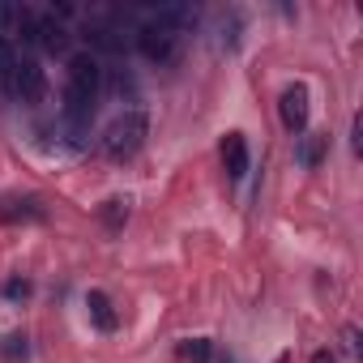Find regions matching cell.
Listing matches in <instances>:
<instances>
[{"instance_id": "cell-3", "label": "cell", "mask_w": 363, "mask_h": 363, "mask_svg": "<svg viewBox=\"0 0 363 363\" xmlns=\"http://www.w3.org/2000/svg\"><path fill=\"white\" fill-rule=\"evenodd\" d=\"M9 94H13L18 103H26V107L43 103V94H48V73H43V65H39L35 56H18V69H13V86H9Z\"/></svg>"}, {"instance_id": "cell-15", "label": "cell", "mask_w": 363, "mask_h": 363, "mask_svg": "<svg viewBox=\"0 0 363 363\" xmlns=\"http://www.w3.org/2000/svg\"><path fill=\"white\" fill-rule=\"evenodd\" d=\"M5 295H9V299H26V295H30V282H26V278H9V282H5Z\"/></svg>"}, {"instance_id": "cell-5", "label": "cell", "mask_w": 363, "mask_h": 363, "mask_svg": "<svg viewBox=\"0 0 363 363\" xmlns=\"http://www.w3.org/2000/svg\"><path fill=\"white\" fill-rule=\"evenodd\" d=\"M308 116H312V103H308V86L295 82L278 94V120L286 133H303L308 128Z\"/></svg>"}, {"instance_id": "cell-9", "label": "cell", "mask_w": 363, "mask_h": 363, "mask_svg": "<svg viewBox=\"0 0 363 363\" xmlns=\"http://www.w3.org/2000/svg\"><path fill=\"white\" fill-rule=\"evenodd\" d=\"M86 312H90V325L103 329V333H111V329L120 325V316H116V308H111V299H107L103 291H90V295H86Z\"/></svg>"}, {"instance_id": "cell-12", "label": "cell", "mask_w": 363, "mask_h": 363, "mask_svg": "<svg viewBox=\"0 0 363 363\" xmlns=\"http://www.w3.org/2000/svg\"><path fill=\"white\" fill-rule=\"evenodd\" d=\"M103 223H107V231L116 235V231H124V223H128V201L124 197H111V201H103Z\"/></svg>"}, {"instance_id": "cell-4", "label": "cell", "mask_w": 363, "mask_h": 363, "mask_svg": "<svg viewBox=\"0 0 363 363\" xmlns=\"http://www.w3.org/2000/svg\"><path fill=\"white\" fill-rule=\"evenodd\" d=\"M137 52H141L150 65H171L175 52H179V35L167 30V26H158V22H150V26L137 30Z\"/></svg>"}, {"instance_id": "cell-2", "label": "cell", "mask_w": 363, "mask_h": 363, "mask_svg": "<svg viewBox=\"0 0 363 363\" xmlns=\"http://www.w3.org/2000/svg\"><path fill=\"white\" fill-rule=\"evenodd\" d=\"M145 137H150V116H145V111H124V116H116V120L107 124V133H103V158L128 162V158L141 154Z\"/></svg>"}, {"instance_id": "cell-1", "label": "cell", "mask_w": 363, "mask_h": 363, "mask_svg": "<svg viewBox=\"0 0 363 363\" xmlns=\"http://www.w3.org/2000/svg\"><path fill=\"white\" fill-rule=\"evenodd\" d=\"M99 90H103V65L94 60V52H77L69 56V86H65V120L73 133L90 128L94 107H99Z\"/></svg>"}, {"instance_id": "cell-10", "label": "cell", "mask_w": 363, "mask_h": 363, "mask_svg": "<svg viewBox=\"0 0 363 363\" xmlns=\"http://www.w3.org/2000/svg\"><path fill=\"white\" fill-rule=\"evenodd\" d=\"M325 154H329V137H320V133H303L299 145H295V158H299L303 167H320Z\"/></svg>"}, {"instance_id": "cell-17", "label": "cell", "mask_w": 363, "mask_h": 363, "mask_svg": "<svg viewBox=\"0 0 363 363\" xmlns=\"http://www.w3.org/2000/svg\"><path fill=\"white\" fill-rule=\"evenodd\" d=\"M350 145H354V154L363 150V120L354 116V128H350Z\"/></svg>"}, {"instance_id": "cell-19", "label": "cell", "mask_w": 363, "mask_h": 363, "mask_svg": "<svg viewBox=\"0 0 363 363\" xmlns=\"http://www.w3.org/2000/svg\"><path fill=\"white\" fill-rule=\"evenodd\" d=\"M278 363H286V354H282V359H278Z\"/></svg>"}, {"instance_id": "cell-13", "label": "cell", "mask_w": 363, "mask_h": 363, "mask_svg": "<svg viewBox=\"0 0 363 363\" xmlns=\"http://www.w3.org/2000/svg\"><path fill=\"white\" fill-rule=\"evenodd\" d=\"M179 359L184 363H210L214 359V342L210 337H189L184 346H179Z\"/></svg>"}, {"instance_id": "cell-8", "label": "cell", "mask_w": 363, "mask_h": 363, "mask_svg": "<svg viewBox=\"0 0 363 363\" xmlns=\"http://www.w3.org/2000/svg\"><path fill=\"white\" fill-rule=\"evenodd\" d=\"M30 43H39L43 52H65V43H69V30L56 22V13H35Z\"/></svg>"}, {"instance_id": "cell-16", "label": "cell", "mask_w": 363, "mask_h": 363, "mask_svg": "<svg viewBox=\"0 0 363 363\" xmlns=\"http://www.w3.org/2000/svg\"><path fill=\"white\" fill-rule=\"evenodd\" d=\"M342 337H346V354H359V350H363V342H359V329H354V325H346V333H342Z\"/></svg>"}, {"instance_id": "cell-11", "label": "cell", "mask_w": 363, "mask_h": 363, "mask_svg": "<svg viewBox=\"0 0 363 363\" xmlns=\"http://www.w3.org/2000/svg\"><path fill=\"white\" fill-rule=\"evenodd\" d=\"M18 48H13V39H5L0 35V90L9 94V86H13V69H18Z\"/></svg>"}, {"instance_id": "cell-6", "label": "cell", "mask_w": 363, "mask_h": 363, "mask_svg": "<svg viewBox=\"0 0 363 363\" xmlns=\"http://www.w3.org/2000/svg\"><path fill=\"white\" fill-rule=\"evenodd\" d=\"M0 223H43V201L35 193H5L0 197Z\"/></svg>"}, {"instance_id": "cell-14", "label": "cell", "mask_w": 363, "mask_h": 363, "mask_svg": "<svg viewBox=\"0 0 363 363\" xmlns=\"http://www.w3.org/2000/svg\"><path fill=\"white\" fill-rule=\"evenodd\" d=\"M26 333H13V337H5V346H0V354L5 359H26Z\"/></svg>"}, {"instance_id": "cell-7", "label": "cell", "mask_w": 363, "mask_h": 363, "mask_svg": "<svg viewBox=\"0 0 363 363\" xmlns=\"http://www.w3.org/2000/svg\"><path fill=\"white\" fill-rule=\"evenodd\" d=\"M218 158H223V171L231 179H244L248 175V137L244 133H227L223 145H218Z\"/></svg>"}, {"instance_id": "cell-18", "label": "cell", "mask_w": 363, "mask_h": 363, "mask_svg": "<svg viewBox=\"0 0 363 363\" xmlns=\"http://www.w3.org/2000/svg\"><path fill=\"white\" fill-rule=\"evenodd\" d=\"M312 363H337V359H333L329 350H316V354H312Z\"/></svg>"}]
</instances>
